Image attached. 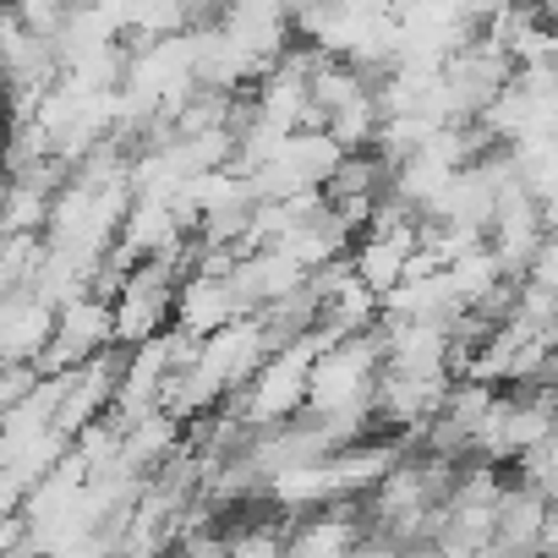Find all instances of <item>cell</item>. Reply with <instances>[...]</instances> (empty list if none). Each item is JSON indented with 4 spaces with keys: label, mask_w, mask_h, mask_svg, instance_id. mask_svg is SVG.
Here are the masks:
<instances>
[{
    "label": "cell",
    "mask_w": 558,
    "mask_h": 558,
    "mask_svg": "<svg viewBox=\"0 0 558 558\" xmlns=\"http://www.w3.org/2000/svg\"><path fill=\"white\" fill-rule=\"evenodd\" d=\"M105 345H116V335H110V302L83 291V296H66L56 307V324H50L34 367L39 373H66V367L88 362L94 351H105Z\"/></svg>",
    "instance_id": "obj_1"
},
{
    "label": "cell",
    "mask_w": 558,
    "mask_h": 558,
    "mask_svg": "<svg viewBox=\"0 0 558 558\" xmlns=\"http://www.w3.org/2000/svg\"><path fill=\"white\" fill-rule=\"evenodd\" d=\"M230 318H241L235 313V296H230V286H225V274H203V268H192V274H181V286H175V302H170V324L175 329H186V335H214L219 324H230Z\"/></svg>",
    "instance_id": "obj_2"
},
{
    "label": "cell",
    "mask_w": 558,
    "mask_h": 558,
    "mask_svg": "<svg viewBox=\"0 0 558 558\" xmlns=\"http://www.w3.org/2000/svg\"><path fill=\"white\" fill-rule=\"evenodd\" d=\"M411 246H416V230H411V225H405V230H362V235L351 241L345 263H351V274L362 279L373 296H384V291L400 286Z\"/></svg>",
    "instance_id": "obj_3"
}]
</instances>
